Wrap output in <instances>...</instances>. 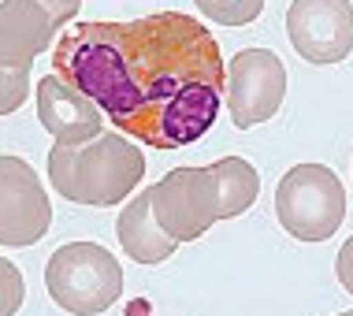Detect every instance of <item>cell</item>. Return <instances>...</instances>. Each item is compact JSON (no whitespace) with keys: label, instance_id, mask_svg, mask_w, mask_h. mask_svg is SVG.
I'll return each mask as SVG.
<instances>
[{"label":"cell","instance_id":"obj_1","mask_svg":"<svg viewBox=\"0 0 353 316\" xmlns=\"http://www.w3.org/2000/svg\"><path fill=\"white\" fill-rule=\"evenodd\" d=\"M52 75L149 149H183L205 138L227 93L216 37L183 12L74 23L52 49Z\"/></svg>","mask_w":353,"mask_h":316},{"label":"cell","instance_id":"obj_2","mask_svg":"<svg viewBox=\"0 0 353 316\" xmlns=\"http://www.w3.org/2000/svg\"><path fill=\"white\" fill-rule=\"evenodd\" d=\"M49 179L74 205L112 208L145 179V152L123 134H101L85 146H52Z\"/></svg>","mask_w":353,"mask_h":316},{"label":"cell","instance_id":"obj_3","mask_svg":"<svg viewBox=\"0 0 353 316\" xmlns=\"http://www.w3.org/2000/svg\"><path fill=\"white\" fill-rule=\"evenodd\" d=\"M45 286L60 309L74 316H97L119 302L123 268L116 253L97 242H68L45 264Z\"/></svg>","mask_w":353,"mask_h":316},{"label":"cell","instance_id":"obj_4","mask_svg":"<svg viewBox=\"0 0 353 316\" xmlns=\"http://www.w3.org/2000/svg\"><path fill=\"white\" fill-rule=\"evenodd\" d=\"M275 216L298 242H327L346 219V190L323 164H294L275 186Z\"/></svg>","mask_w":353,"mask_h":316},{"label":"cell","instance_id":"obj_5","mask_svg":"<svg viewBox=\"0 0 353 316\" xmlns=\"http://www.w3.org/2000/svg\"><path fill=\"white\" fill-rule=\"evenodd\" d=\"M152 194V216L160 231L175 242H194L201 238L219 216V183L212 168H175L149 186Z\"/></svg>","mask_w":353,"mask_h":316},{"label":"cell","instance_id":"obj_6","mask_svg":"<svg viewBox=\"0 0 353 316\" xmlns=\"http://www.w3.org/2000/svg\"><path fill=\"white\" fill-rule=\"evenodd\" d=\"M227 108L238 130L268 123L286 97V67L272 49H242L227 63Z\"/></svg>","mask_w":353,"mask_h":316},{"label":"cell","instance_id":"obj_7","mask_svg":"<svg viewBox=\"0 0 353 316\" xmlns=\"http://www.w3.org/2000/svg\"><path fill=\"white\" fill-rule=\"evenodd\" d=\"M52 224V205L23 157L0 152V246H34Z\"/></svg>","mask_w":353,"mask_h":316},{"label":"cell","instance_id":"obj_8","mask_svg":"<svg viewBox=\"0 0 353 316\" xmlns=\"http://www.w3.org/2000/svg\"><path fill=\"white\" fill-rule=\"evenodd\" d=\"M286 37L309 63H339L353 52V4L350 0H290Z\"/></svg>","mask_w":353,"mask_h":316},{"label":"cell","instance_id":"obj_9","mask_svg":"<svg viewBox=\"0 0 353 316\" xmlns=\"http://www.w3.org/2000/svg\"><path fill=\"white\" fill-rule=\"evenodd\" d=\"M37 119L56 146H85L104 134V112L60 75H45L37 82Z\"/></svg>","mask_w":353,"mask_h":316},{"label":"cell","instance_id":"obj_10","mask_svg":"<svg viewBox=\"0 0 353 316\" xmlns=\"http://www.w3.org/2000/svg\"><path fill=\"white\" fill-rule=\"evenodd\" d=\"M56 19L41 0H0V71H30L56 41Z\"/></svg>","mask_w":353,"mask_h":316},{"label":"cell","instance_id":"obj_11","mask_svg":"<svg viewBox=\"0 0 353 316\" xmlns=\"http://www.w3.org/2000/svg\"><path fill=\"white\" fill-rule=\"evenodd\" d=\"M116 235H119L123 253H127L130 261H138V264H160L179 250V242L160 231L157 216H152L149 186L127 201V208H123L119 219H116Z\"/></svg>","mask_w":353,"mask_h":316},{"label":"cell","instance_id":"obj_12","mask_svg":"<svg viewBox=\"0 0 353 316\" xmlns=\"http://www.w3.org/2000/svg\"><path fill=\"white\" fill-rule=\"evenodd\" d=\"M208 168H212V175L219 183V216L223 219L242 216L256 201V194H261V175H256V168L242 157H223Z\"/></svg>","mask_w":353,"mask_h":316},{"label":"cell","instance_id":"obj_13","mask_svg":"<svg viewBox=\"0 0 353 316\" xmlns=\"http://www.w3.org/2000/svg\"><path fill=\"white\" fill-rule=\"evenodd\" d=\"M197 12L223 26H245L264 12V0H194Z\"/></svg>","mask_w":353,"mask_h":316},{"label":"cell","instance_id":"obj_14","mask_svg":"<svg viewBox=\"0 0 353 316\" xmlns=\"http://www.w3.org/2000/svg\"><path fill=\"white\" fill-rule=\"evenodd\" d=\"M26 302V283H23V272L0 257V316H15Z\"/></svg>","mask_w":353,"mask_h":316},{"label":"cell","instance_id":"obj_15","mask_svg":"<svg viewBox=\"0 0 353 316\" xmlns=\"http://www.w3.org/2000/svg\"><path fill=\"white\" fill-rule=\"evenodd\" d=\"M30 71H0V116H12L26 104Z\"/></svg>","mask_w":353,"mask_h":316},{"label":"cell","instance_id":"obj_16","mask_svg":"<svg viewBox=\"0 0 353 316\" xmlns=\"http://www.w3.org/2000/svg\"><path fill=\"white\" fill-rule=\"evenodd\" d=\"M335 272H339V283L353 294V238H346V242H342L339 261H335Z\"/></svg>","mask_w":353,"mask_h":316},{"label":"cell","instance_id":"obj_17","mask_svg":"<svg viewBox=\"0 0 353 316\" xmlns=\"http://www.w3.org/2000/svg\"><path fill=\"white\" fill-rule=\"evenodd\" d=\"M41 4L49 8V15L56 19V26H63V23H71V19L79 15L82 0H41Z\"/></svg>","mask_w":353,"mask_h":316},{"label":"cell","instance_id":"obj_18","mask_svg":"<svg viewBox=\"0 0 353 316\" xmlns=\"http://www.w3.org/2000/svg\"><path fill=\"white\" fill-rule=\"evenodd\" d=\"M339 316H353V313H339Z\"/></svg>","mask_w":353,"mask_h":316}]
</instances>
